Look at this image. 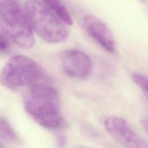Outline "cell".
I'll use <instances>...</instances> for the list:
<instances>
[{"label": "cell", "mask_w": 148, "mask_h": 148, "mask_svg": "<svg viewBox=\"0 0 148 148\" xmlns=\"http://www.w3.org/2000/svg\"><path fill=\"white\" fill-rule=\"evenodd\" d=\"M24 106L29 116L45 128L55 130L64 125L58 92L50 85L36 82L31 85Z\"/></svg>", "instance_id": "cell-1"}, {"label": "cell", "mask_w": 148, "mask_h": 148, "mask_svg": "<svg viewBox=\"0 0 148 148\" xmlns=\"http://www.w3.org/2000/svg\"><path fill=\"white\" fill-rule=\"evenodd\" d=\"M24 10L32 29L45 41L57 43L67 37L64 23L45 5L36 0H29Z\"/></svg>", "instance_id": "cell-2"}, {"label": "cell", "mask_w": 148, "mask_h": 148, "mask_svg": "<svg viewBox=\"0 0 148 148\" xmlns=\"http://www.w3.org/2000/svg\"><path fill=\"white\" fill-rule=\"evenodd\" d=\"M0 19L9 38L19 47L25 49L33 47V29L17 0H0Z\"/></svg>", "instance_id": "cell-3"}, {"label": "cell", "mask_w": 148, "mask_h": 148, "mask_svg": "<svg viewBox=\"0 0 148 148\" xmlns=\"http://www.w3.org/2000/svg\"><path fill=\"white\" fill-rule=\"evenodd\" d=\"M41 76L40 68L33 60L25 56L16 55L3 66L0 82L8 88L16 90L32 85Z\"/></svg>", "instance_id": "cell-4"}, {"label": "cell", "mask_w": 148, "mask_h": 148, "mask_svg": "<svg viewBox=\"0 0 148 148\" xmlns=\"http://www.w3.org/2000/svg\"><path fill=\"white\" fill-rule=\"evenodd\" d=\"M105 127L119 143L127 147L147 148V142L124 119L112 116L105 121Z\"/></svg>", "instance_id": "cell-5"}, {"label": "cell", "mask_w": 148, "mask_h": 148, "mask_svg": "<svg viewBox=\"0 0 148 148\" xmlns=\"http://www.w3.org/2000/svg\"><path fill=\"white\" fill-rule=\"evenodd\" d=\"M64 72L69 76L76 79L87 77L91 71L92 62L84 52L74 49L65 50L61 57Z\"/></svg>", "instance_id": "cell-6"}, {"label": "cell", "mask_w": 148, "mask_h": 148, "mask_svg": "<svg viewBox=\"0 0 148 148\" xmlns=\"http://www.w3.org/2000/svg\"><path fill=\"white\" fill-rule=\"evenodd\" d=\"M83 25L88 34L103 49L110 53L115 49V41L109 27L100 18L92 15H86Z\"/></svg>", "instance_id": "cell-7"}, {"label": "cell", "mask_w": 148, "mask_h": 148, "mask_svg": "<svg viewBox=\"0 0 148 148\" xmlns=\"http://www.w3.org/2000/svg\"><path fill=\"white\" fill-rule=\"evenodd\" d=\"M64 24L71 25L73 21L68 9L60 0H40Z\"/></svg>", "instance_id": "cell-8"}, {"label": "cell", "mask_w": 148, "mask_h": 148, "mask_svg": "<svg viewBox=\"0 0 148 148\" xmlns=\"http://www.w3.org/2000/svg\"><path fill=\"white\" fill-rule=\"evenodd\" d=\"M0 135L5 140L13 142H18V138L9 123L4 117H0Z\"/></svg>", "instance_id": "cell-9"}, {"label": "cell", "mask_w": 148, "mask_h": 148, "mask_svg": "<svg viewBox=\"0 0 148 148\" xmlns=\"http://www.w3.org/2000/svg\"><path fill=\"white\" fill-rule=\"evenodd\" d=\"M131 79L133 82L141 89L146 98L147 97V77L146 76L134 72L131 75Z\"/></svg>", "instance_id": "cell-10"}, {"label": "cell", "mask_w": 148, "mask_h": 148, "mask_svg": "<svg viewBox=\"0 0 148 148\" xmlns=\"http://www.w3.org/2000/svg\"><path fill=\"white\" fill-rule=\"evenodd\" d=\"M10 38L0 19V51H5L9 47Z\"/></svg>", "instance_id": "cell-11"}, {"label": "cell", "mask_w": 148, "mask_h": 148, "mask_svg": "<svg viewBox=\"0 0 148 148\" xmlns=\"http://www.w3.org/2000/svg\"><path fill=\"white\" fill-rule=\"evenodd\" d=\"M140 123L143 129L145 131L146 133H147L148 130V123H147V119L146 116H143L140 119Z\"/></svg>", "instance_id": "cell-12"}, {"label": "cell", "mask_w": 148, "mask_h": 148, "mask_svg": "<svg viewBox=\"0 0 148 148\" xmlns=\"http://www.w3.org/2000/svg\"><path fill=\"white\" fill-rule=\"evenodd\" d=\"M0 147H1V144H0Z\"/></svg>", "instance_id": "cell-13"}]
</instances>
